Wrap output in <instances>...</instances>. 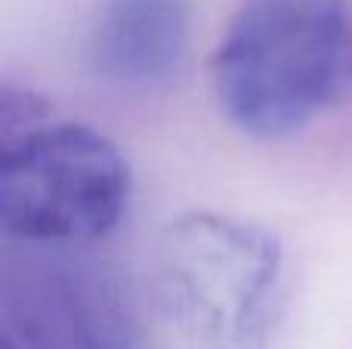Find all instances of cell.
Listing matches in <instances>:
<instances>
[{"mask_svg": "<svg viewBox=\"0 0 352 349\" xmlns=\"http://www.w3.org/2000/svg\"><path fill=\"white\" fill-rule=\"evenodd\" d=\"M210 78L238 133L260 142L303 133L352 96L349 0H244Z\"/></svg>", "mask_w": 352, "mask_h": 349, "instance_id": "1", "label": "cell"}, {"mask_svg": "<svg viewBox=\"0 0 352 349\" xmlns=\"http://www.w3.org/2000/svg\"><path fill=\"white\" fill-rule=\"evenodd\" d=\"M133 173L124 152L47 99L0 93V223L31 247H90L127 220Z\"/></svg>", "mask_w": 352, "mask_h": 349, "instance_id": "2", "label": "cell"}, {"mask_svg": "<svg viewBox=\"0 0 352 349\" xmlns=\"http://www.w3.org/2000/svg\"><path fill=\"white\" fill-rule=\"evenodd\" d=\"M148 291L188 349H269L287 309L285 245L260 223L192 210L161 229Z\"/></svg>", "mask_w": 352, "mask_h": 349, "instance_id": "3", "label": "cell"}, {"mask_svg": "<svg viewBox=\"0 0 352 349\" xmlns=\"http://www.w3.org/2000/svg\"><path fill=\"white\" fill-rule=\"evenodd\" d=\"M6 266V340L19 349H130L136 337L127 291L80 247Z\"/></svg>", "mask_w": 352, "mask_h": 349, "instance_id": "4", "label": "cell"}, {"mask_svg": "<svg viewBox=\"0 0 352 349\" xmlns=\"http://www.w3.org/2000/svg\"><path fill=\"white\" fill-rule=\"evenodd\" d=\"M192 41V0H99L87 59L102 84L152 93L182 71Z\"/></svg>", "mask_w": 352, "mask_h": 349, "instance_id": "5", "label": "cell"}, {"mask_svg": "<svg viewBox=\"0 0 352 349\" xmlns=\"http://www.w3.org/2000/svg\"><path fill=\"white\" fill-rule=\"evenodd\" d=\"M3 349H19V346L12 344V340H6V337H3Z\"/></svg>", "mask_w": 352, "mask_h": 349, "instance_id": "6", "label": "cell"}]
</instances>
